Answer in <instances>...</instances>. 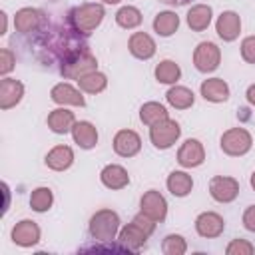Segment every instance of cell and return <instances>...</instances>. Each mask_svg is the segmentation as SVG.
<instances>
[{"instance_id": "1", "label": "cell", "mask_w": 255, "mask_h": 255, "mask_svg": "<svg viewBox=\"0 0 255 255\" xmlns=\"http://www.w3.org/2000/svg\"><path fill=\"white\" fill-rule=\"evenodd\" d=\"M104 16H106V12H104V6L102 4L86 2V4H80V6L72 8V12H70V24L80 34H92L102 24Z\"/></svg>"}, {"instance_id": "2", "label": "cell", "mask_w": 255, "mask_h": 255, "mask_svg": "<svg viewBox=\"0 0 255 255\" xmlns=\"http://www.w3.org/2000/svg\"><path fill=\"white\" fill-rule=\"evenodd\" d=\"M90 235L96 241H114L116 235L120 233V217L116 211L112 209H98L92 217H90Z\"/></svg>"}, {"instance_id": "3", "label": "cell", "mask_w": 255, "mask_h": 255, "mask_svg": "<svg viewBox=\"0 0 255 255\" xmlns=\"http://www.w3.org/2000/svg\"><path fill=\"white\" fill-rule=\"evenodd\" d=\"M94 70H98V60L88 50L70 54L66 60H62V66H60V74L68 80H80L82 76H86Z\"/></svg>"}, {"instance_id": "4", "label": "cell", "mask_w": 255, "mask_h": 255, "mask_svg": "<svg viewBox=\"0 0 255 255\" xmlns=\"http://www.w3.org/2000/svg\"><path fill=\"white\" fill-rule=\"evenodd\" d=\"M219 145H221L223 153H227L231 157H241L253 147V137L245 128H231V129L223 131Z\"/></svg>"}, {"instance_id": "5", "label": "cell", "mask_w": 255, "mask_h": 255, "mask_svg": "<svg viewBox=\"0 0 255 255\" xmlns=\"http://www.w3.org/2000/svg\"><path fill=\"white\" fill-rule=\"evenodd\" d=\"M181 135V128L175 120H161L149 128V139L157 149H169Z\"/></svg>"}, {"instance_id": "6", "label": "cell", "mask_w": 255, "mask_h": 255, "mask_svg": "<svg viewBox=\"0 0 255 255\" xmlns=\"http://www.w3.org/2000/svg\"><path fill=\"white\" fill-rule=\"evenodd\" d=\"M221 64V50L217 44L213 42H199L193 50V66L203 72V74H209V72H215Z\"/></svg>"}, {"instance_id": "7", "label": "cell", "mask_w": 255, "mask_h": 255, "mask_svg": "<svg viewBox=\"0 0 255 255\" xmlns=\"http://www.w3.org/2000/svg\"><path fill=\"white\" fill-rule=\"evenodd\" d=\"M209 195L217 203H231L239 195V181L229 175H215L209 181Z\"/></svg>"}, {"instance_id": "8", "label": "cell", "mask_w": 255, "mask_h": 255, "mask_svg": "<svg viewBox=\"0 0 255 255\" xmlns=\"http://www.w3.org/2000/svg\"><path fill=\"white\" fill-rule=\"evenodd\" d=\"M139 211L151 217L155 223H161L167 217V201L157 189H149L139 199Z\"/></svg>"}, {"instance_id": "9", "label": "cell", "mask_w": 255, "mask_h": 255, "mask_svg": "<svg viewBox=\"0 0 255 255\" xmlns=\"http://www.w3.org/2000/svg\"><path fill=\"white\" fill-rule=\"evenodd\" d=\"M205 161V149H203V143L199 139H185L179 149H177V163L185 169H191V167H199L201 163Z\"/></svg>"}, {"instance_id": "10", "label": "cell", "mask_w": 255, "mask_h": 255, "mask_svg": "<svg viewBox=\"0 0 255 255\" xmlns=\"http://www.w3.org/2000/svg\"><path fill=\"white\" fill-rule=\"evenodd\" d=\"M223 229H225V221L215 211H203L195 217V231H197L199 237L215 239L223 233Z\"/></svg>"}, {"instance_id": "11", "label": "cell", "mask_w": 255, "mask_h": 255, "mask_svg": "<svg viewBox=\"0 0 255 255\" xmlns=\"http://www.w3.org/2000/svg\"><path fill=\"white\" fill-rule=\"evenodd\" d=\"M50 98L54 104L58 106H76V108H84L86 100L82 96V90L68 84V82H60L50 90Z\"/></svg>"}, {"instance_id": "12", "label": "cell", "mask_w": 255, "mask_h": 255, "mask_svg": "<svg viewBox=\"0 0 255 255\" xmlns=\"http://www.w3.org/2000/svg\"><path fill=\"white\" fill-rule=\"evenodd\" d=\"M141 149V137L133 129H120L114 135V151L120 157H133Z\"/></svg>"}, {"instance_id": "13", "label": "cell", "mask_w": 255, "mask_h": 255, "mask_svg": "<svg viewBox=\"0 0 255 255\" xmlns=\"http://www.w3.org/2000/svg\"><path fill=\"white\" fill-rule=\"evenodd\" d=\"M215 32L217 36L223 40V42H233L237 40L239 32H241V18L237 12L233 10H225L217 16V22H215Z\"/></svg>"}, {"instance_id": "14", "label": "cell", "mask_w": 255, "mask_h": 255, "mask_svg": "<svg viewBox=\"0 0 255 255\" xmlns=\"http://www.w3.org/2000/svg\"><path fill=\"white\" fill-rule=\"evenodd\" d=\"M24 98V84L14 78H2L0 82V110H10L18 106Z\"/></svg>"}, {"instance_id": "15", "label": "cell", "mask_w": 255, "mask_h": 255, "mask_svg": "<svg viewBox=\"0 0 255 255\" xmlns=\"http://www.w3.org/2000/svg\"><path fill=\"white\" fill-rule=\"evenodd\" d=\"M12 241L20 247H32L40 241V227L32 219H22L12 227Z\"/></svg>"}, {"instance_id": "16", "label": "cell", "mask_w": 255, "mask_h": 255, "mask_svg": "<svg viewBox=\"0 0 255 255\" xmlns=\"http://www.w3.org/2000/svg\"><path fill=\"white\" fill-rule=\"evenodd\" d=\"M128 50L137 60H149L155 54V42L147 32H133L128 40Z\"/></svg>"}, {"instance_id": "17", "label": "cell", "mask_w": 255, "mask_h": 255, "mask_svg": "<svg viewBox=\"0 0 255 255\" xmlns=\"http://www.w3.org/2000/svg\"><path fill=\"white\" fill-rule=\"evenodd\" d=\"M42 20H44V14L38 8L26 6V8H20L14 14V28L20 34H30V32H36L40 28Z\"/></svg>"}, {"instance_id": "18", "label": "cell", "mask_w": 255, "mask_h": 255, "mask_svg": "<svg viewBox=\"0 0 255 255\" xmlns=\"http://www.w3.org/2000/svg\"><path fill=\"white\" fill-rule=\"evenodd\" d=\"M199 92L203 96V100L211 102V104H221L229 100V86L225 80L221 78H207L201 82Z\"/></svg>"}, {"instance_id": "19", "label": "cell", "mask_w": 255, "mask_h": 255, "mask_svg": "<svg viewBox=\"0 0 255 255\" xmlns=\"http://www.w3.org/2000/svg\"><path fill=\"white\" fill-rule=\"evenodd\" d=\"M100 179L108 189H124L129 183V173L120 163H108L100 171Z\"/></svg>"}, {"instance_id": "20", "label": "cell", "mask_w": 255, "mask_h": 255, "mask_svg": "<svg viewBox=\"0 0 255 255\" xmlns=\"http://www.w3.org/2000/svg\"><path fill=\"white\" fill-rule=\"evenodd\" d=\"M147 237H149V235H147L139 225H135L133 221L128 223L126 227H122L120 233H118V241L122 243V247L129 249V251L141 249V247L147 243Z\"/></svg>"}, {"instance_id": "21", "label": "cell", "mask_w": 255, "mask_h": 255, "mask_svg": "<svg viewBox=\"0 0 255 255\" xmlns=\"http://www.w3.org/2000/svg\"><path fill=\"white\" fill-rule=\"evenodd\" d=\"M46 124H48V128H50L54 133H60V135H62V133L72 131V128H74V124H76V116H74V112L66 110V106H62V108H56V110H52V112L48 114Z\"/></svg>"}, {"instance_id": "22", "label": "cell", "mask_w": 255, "mask_h": 255, "mask_svg": "<svg viewBox=\"0 0 255 255\" xmlns=\"http://www.w3.org/2000/svg\"><path fill=\"white\" fill-rule=\"evenodd\" d=\"M44 161L54 171H66L74 163V149L70 145H56L46 153Z\"/></svg>"}, {"instance_id": "23", "label": "cell", "mask_w": 255, "mask_h": 255, "mask_svg": "<svg viewBox=\"0 0 255 255\" xmlns=\"http://www.w3.org/2000/svg\"><path fill=\"white\" fill-rule=\"evenodd\" d=\"M72 137L82 149H92L98 143V129L92 122H76L72 128Z\"/></svg>"}, {"instance_id": "24", "label": "cell", "mask_w": 255, "mask_h": 255, "mask_svg": "<svg viewBox=\"0 0 255 255\" xmlns=\"http://www.w3.org/2000/svg\"><path fill=\"white\" fill-rule=\"evenodd\" d=\"M211 18H213V10L209 4H195L187 12V26L193 32H203L209 28Z\"/></svg>"}, {"instance_id": "25", "label": "cell", "mask_w": 255, "mask_h": 255, "mask_svg": "<svg viewBox=\"0 0 255 255\" xmlns=\"http://www.w3.org/2000/svg\"><path fill=\"white\" fill-rule=\"evenodd\" d=\"M165 185H167V189H169L171 195H175V197H185V195H189L191 189H193V179H191V175H189L187 171H179V169H177V171H171V173L167 175Z\"/></svg>"}, {"instance_id": "26", "label": "cell", "mask_w": 255, "mask_h": 255, "mask_svg": "<svg viewBox=\"0 0 255 255\" xmlns=\"http://www.w3.org/2000/svg\"><path fill=\"white\" fill-rule=\"evenodd\" d=\"M177 28H179V16L175 12L163 10V12L155 14V18H153V30H155L157 36L167 38V36L175 34Z\"/></svg>"}, {"instance_id": "27", "label": "cell", "mask_w": 255, "mask_h": 255, "mask_svg": "<svg viewBox=\"0 0 255 255\" xmlns=\"http://www.w3.org/2000/svg\"><path fill=\"white\" fill-rule=\"evenodd\" d=\"M165 100H167V104H169L171 108H175V110H187V108L193 106L195 96H193V92H191L189 88H185V86H171V88L167 90V94H165Z\"/></svg>"}, {"instance_id": "28", "label": "cell", "mask_w": 255, "mask_h": 255, "mask_svg": "<svg viewBox=\"0 0 255 255\" xmlns=\"http://www.w3.org/2000/svg\"><path fill=\"white\" fill-rule=\"evenodd\" d=\"M76 82H78V88H80L84 94H100V92H104L106 86H108L106 74H102V72H98V70H94V72L82 76V78L76 80Z\"/></svg>"}, {"instance_id": "29", "label": "cell", "mask_w": 255, "mask_h": 255, "mask_svg": "<svg viewBox=\"0 0 255 255\" xmlns=\"http://www.w3.org/2000/svg\"><path fill=\"white\" fill-rule=\"evenodd\" d=\"M165 118H169V116H167V110H165V106L159 104V102H145V104L139 108V120H141V124H145L147 128H151L153 124H157V122H161V120H165Z\"/></svg>"}, {"instance_id": "30", "label": "cell", "mask_w": 255, "mask_h": 255, "mask_svg": "<svg viewBox=\"0 0 255 255\" xmlns=\"http://www.w3.org/2000/svg\"><path fill=\"white\" fill-rule=\"evenodd\" d=\"M153 74H155V80L159 84H175L181 78V68L173 60H161L155 66Z\"/></svg>"}, {"instance_id": "31", "label": "cell", "mask_w": 255, "mask_h": 255, "mask_svg": "<svg viewBox=\"0 0 255 255\" xmlns=\"http://www.w3.org/2000/svg\"><path fill=\"white\" fill-rule=\"evenodd\" d=\"M141 12L135 8V6H122L118 12H116V22L120 28L124 30H133L141 24Z\"/></svg>"}, {"instance_id": "32", "label": "cell", "mask_w": 255, "mask_h": 255, "mask_svg": "<svg viewBox=\"0 0 255 255\" xmlns=\"http://www.w3.org/2000/svg\"><path fill=\"white\" fill-rule=\"evenodd\" d=\"M52 203H54V193H52L50 187H36V189H32V193H30V207L34 211L44 213V211H48L52 207Z\"/></svg>"}, {"instance_id": "33", "label": "cell", "mask_w": 255, "mask_h": 255, "mask_svg": "<svg viewBox=\"0 0 255 255\" xmlns=\"http://www.w3.org/2000/svg\"><path fill=\"white\" fill-rule=\"evenodd\" d=\"M161 251L165 255H183L187 251V243L181 235L177 233H169L165 235V239L161 241Z\"/></svg>"}, {"instance_id": "34", "label": "cell", "mask_w": 255, "mask_h": 255, "mask_svg": "<svg viewBox=\"0 0 255 255\" xmlns=\"http://www.w3.org/2000/svg\"><path fill=\"white\" fill-rule=\"evenodd\" d=\"M255 251V247L247 241V239H233L227 247H225V253L227 255H251Z\"/></svg>"}, {"instance_id": "35", "label": "cell", "mask_w": 255, "mask_h": 255, "mask_svg": "<svg viewBox=\"0 0 255 255\" xmlns=\"http://www.w3.org/2000/svg\"><path fill=\"white\" fill-rule=\"evenodd\" d=\"M14 64H16L14 52L8 50V48H2V50H0V74H2V76L10 74V72L14 70Z\"/></svg>"}, {"instance_id": "36", "label": "cell", "mask_w": 255, "mask_h": 255, "mask_svg": "<svg viewBox=\"0 0 255 255\" xmlns=\"http://www.w3.org/2000/svg\"><path fill=\"white\" fill-rule=\"evenodd\" d=\"M241 58L247 64H255V36H247L241 42Z\"/></svg>"}, {"instance_id": "37", "label": "cell", "mask_w": 255, "mask_h": 255, "mask_svg": "<svg viewBox=\"0 0 255 255\" xmlns=\"http://www.w3.org/2000/svg\"><path fill=\"white\" fill-rule=\"evenodd\" d=\"M241 221H243V227H245L247 231L255 233V205H249V207L243 211Z\"/></svg>"}, {"instance_id": "38", "label": "cell", "mask_w": 255, "mask_h": 255, "mask_svg": "<svg viewBox=\"0 0 255 255\" xmlns=\"http://www.w3.org/2000/svg\"><path fill=\"white\" fill-rule=\"evenodd\" d=\"M245 98H247V102L255 108V84H251L249 88H247V92H245Z\"/></svg>"}, {"instance_id": "39", "label": "cell", "mask_w": 255, "mask_h": 255, "mask_svg": "<svg viewBox=\"0 0 255 255\" xmlns=\"http://www.w3.org/2000/svg\"><path fill=\"white\" fill-rule=\"evenodd\" d=\"M0 18H2V30H0V34H6V24H8V16H6V12H0Z\"/></svg>"}, {"instance_id": "40", "label": "cell", "mask_w": 255, "mask_h": 255, "mask_svg": "<svg viewBox=\"0 0 255 255\" xmlns=\"http://www.w3.org/2000/svg\"><path fill=\"white\" fill-rule=\"evenodd\" d=\"M165 2H169V4H185L187 0H165Z\"/></svg>"}, {"instance_id": "41", "label": "cell", "mask_w": 255, "mask_h": 255, "mask_svg": "<svg viewBox=\"0 0 255 255\" xmlns=\"http://www.w3.org/2000/svg\"><path fill=\"white\" fill-rule=\"evenodd\" d=\"M249 181H251V187H253V191H255V171L251 173V179H249Z\"/></svg>"}, {"instance_id": "42", "label": "cell", "mask_w": 255, "mask_h": 255, "mask_svg": "<svg viewBox=\"0 0 255 255\" xmlns=\"http://www.w3.org/2000/svg\"><path fill=\"white\" fill-rule=\"evenodd\" d=\"M102 2H104V4H120L122 0H102Z\"/></svg>"}]
</instances>
